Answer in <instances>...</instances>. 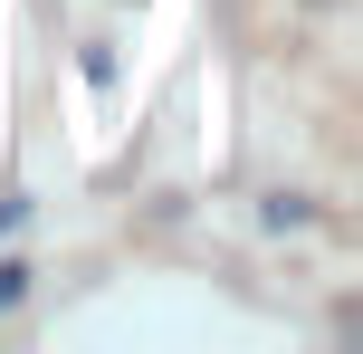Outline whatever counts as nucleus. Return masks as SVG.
Masks as SVG:
<instances>
[]
</instances>
